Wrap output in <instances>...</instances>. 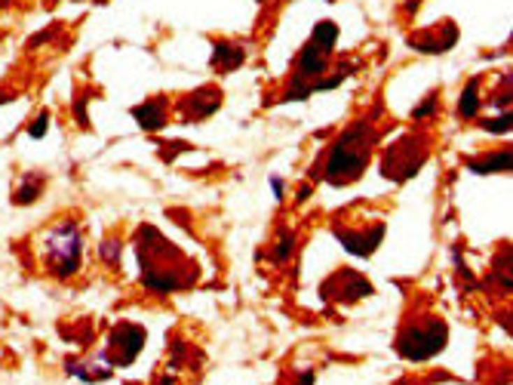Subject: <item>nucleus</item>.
I'll return each mask as SVG.
<instances>
[{
  "mask_svg": "<svg viewBox=\"0 0 513 385\" xmlns=\"http://www.w3.org/2000/svg\"><path fill=\"white\" fill-rule=\"evenodd\" d=\"M310 191H314V188H308V185H301V191H298V200H301V204H305V200L310 197Z\"/></svg>",
  "mask_w": 513,
  "mask_h": 385,
  "instance_id": "24",
  "label": "nucleus"
},
{
  "mask_svg": "<svg viewBox=\"0 0 513 385\" xmlns=\"http://www.w3.org/2000/svg\"><path fill=\"white\" fill-rule=\"evenodd\" d=\"M427 114H437V99L433 96H427V102L412 111V120H421V118H427Z\"/></svg>",
  "mask_w": 513,
  "mask_h": 385,
  "instance_id": "20",
  "label": "nucleus"
},
{
  "mask_svg": "<svg viewBox=\"0 0 513 385\" xmlns=\"http://www.w3.org/2000/svg\"><path fill=\"white\" fill-rule=\"evenodd\" d=\"M145 349V330L136 323H117L111 333V345L105 351V360L111 367H127L138 358V351Z\"/></svg>",
  "mask_w": 513,
  "mask_h": 385,
  "instance_id": "5",
  "label": "nucleus"
},
{
  "mask_svg": "<svg viewBox=\"0 0 513 385\" xmlns=\"http://www.w3.org/2000/svg\"><path fill=\"white\" fill-rule=\"evenodd\" d=\"M326 287H335V293H326V299H338V302H356V299H366L375 293L366 277H360L356 272H341Z\"/></svg>",
  "mask_w": 513,
  "mask_h": 385,
  "instance_id": "6",
  "label": "nucleus"
},
{
  "mask_svg": "<svg viewBox=\"0 0 513 385\" xmlns=\"http://www.w3.org/2000/svg\"><path fill=\"white\" fill-rule=\"evenodd\" d=\"M132 118H136V123L142 130L154 133V130H160L166 123V108H163V102H145V105L132 108Z\"/></svg>",
  "mask_w": 513,
  "mask_h": 385,
  "instance_id": "10",
  "label": "nucleus"
},
{
  "mask_svg": "<svg viewBox=\"0 0 513 385\" xmlns=\"http://www.w3.org/2000/svg\"><path fill=\"white\" fill-rule=\"evenodd\" d=\"M74 114H77V123H80V127H87V96H80L77 99V105H74Z\"/></svg>",
  "mask_w": 513,
  "mask_h": 385,
  "instance_id": "21",
  "label": "nucleus"
},
{
  "mask_svg": "<svg viewBox=\"0 0 513 385\" xmlns=\"http://www.w3.org/2000/svg\"><path fill=\"white\" fill-rule=\"evenodd\" d=\"M41 188H43V179H41V176H37V173H28V176H22L19 185H15L13 200H15L19 206H28V204H34V200H37Z\"/></svg>",
  "mask_w": 513,
  "mask_h": 385,
  "instance_id": "13",
  "label": "nucleus"
},
{
  "mask_svg": "<svg viewBox=\"0 0 513 385\" xmlns=\"http://www.w3.org/2000/svg\"><path fill=\"white\" fill-rule=\"evenodd\" d=\"M473 173H507L510 169V148H501L495 154H486V158H477L468 164Z\"/></svg>",
  "mask_w": 513,
  "mask_h": 385,
  "instance_id": "12",
  "label": "nucleus"
},
{
  "mask_svg": "<svg viewBox=\"0 0 513 385\" xmlns=\"http://www.w3.org/2000/svg\"><path fill=\"white\" fill-rule=\"evenodd\" d=\"M510 127H513L510 111L498 114V118H492V120H483V130H489V133H510Z\"/></svg>",
  "mask_w": 513,
  "mask_h": 385,
  "instance_id": "17",
  "label": "nucleus"
},
{
  "mask_svg": "<svg viewBox=\"0 0 513 385\" xmlns=\"http://www.w3.org/2000/svg\"><path fill=\"white\" fill-rule=\"evenodd\" d=\"M41 253H43V265L50 274L62 277V281L74 277L80 272V262H83V237H80L77 222L59 219L56 225L43 234Z\"/></svg>",
  "mask_w": 513,
  "mask_h": 385,
  "instance_id": "2",
  "label": "nucleus"
},
{
  "mask_svg": "<svg viewBox=\"0 0 513 385\" xmlns=\"http://www.w3.org/2000/svg\"><path fill=\"white\" fill-rule=\"evenodd\" d=\"M326 68H329V56L317 50L314 43H308L305 50L298 52V59H295V80L314 83V77H320Z\"/></svg>",
  "mask_w": 513,
  "mask_h": 385,
  "instance_id": "7",
  "label": "nucleus"
},
{
  "mask_svg": "<svg viewBox=\"0 0 513 385\" xmlns=\"http://www.w3.org/2000/svg\"><path fill=\"white\" fill-rule=\"evenodd\" d=\"M295 253V234L292 231H283L280 234V241H277V250H274V259L277 262H286Z\"/></svg>",
  "mask_w": 513,
  "mask_h": 385,
  "instance_id": "16",
  "label": "nucleus"
},
{
  "mask_svg": "<svg viewBox=\"0 0 513 385\" xmlns=\"http://www.w3.org/2000/svg\"><path fill=\"white\" fill-rule=\"evenodd\" d=\"M295 385H314V373H310V370H308V373H301V376H298V382H295Z\"/></svg>",
  "mask_w": 513,
  "mask_h": 385,
  "instance_id": "23",
  "label": "nucleus"
},
{
  "mask_svg": "<svg viewBox=\"0 0 513 385\" xmlns=\"http://www.w3.org/2000/svg\"><path fill=\"white\" fill-rule=\"evenodd\" d=\"M246 52L240 50V43H215L212 50V65L219 68V71H234V68L243 62Z\"/></svg>",
  "mask_w": 513,
  "mask_h": 385,
  "instance_id": "11",
  "label": "nucleus"
},
{
  "mask_svg": "<svg viewBox=\"0 0 513 385\" xmlns=\"http://www.w3.org/2000/svg\"><path fill=\"white\" fill-rule=\"evenodd\" d=\"M372 142H375V130H372L369 120H360V123H354V127H347L345 133L338 136V142L332 145L329 158H326V167H323V176L332 185L354 182L369 164Z\"/></svg>",
  "mask_w": 513,
  "mask_h": 385,
  "instance_id": "1",
  "label": "nucleus"
},
{
  "mask_svg": "<svg viewBox=\"0 0 513 385\" xmlns=\"http://www.w3.org/2000/svg\"><path fill=\"white\" fill-rule=\"evenodd\" d=\"M219 105H222V92L215 87H203V90L194 92V96H188V102L182 108H185V118L200 120V118H206V114H212Z\"/></svg>",
  "mask_w": 513,
  "mask_h": 385,
  "instance_id": "9",
  "label": "nucleus"
},
{
  "mask_svg": "<svg viewBox=\"0 0 513 385\" xmlns=\"http://www.w3.org/2000/svg\"><path fill=\"white\" fill-rule=\"evenodd\" d=\"M335 237L341 241L347 253H356V256H369V253H375V246L382 244L384 237V225H375L369 231V234H356V231H345V228H335Z\"/></svg>",
  "mask_w": 513,
  "mask_h": 385,
  "instance_id": "8",
  "label": "nucleus"
},
{
  "mask_svg": "<svg viewBox=\"0 0 513 385\" xmlns=\"http://www.w3.org/2000/svg\"><path fill=\"white\" fill-rule=\"evenodd\" d=\"M335 41H338V25H335V22H320V25L314 28V34H310V43H314L320 52H326V56L332 52Z\"/></svg>",
  "mask_w": 513,
  "mask_h": 385,
  "instance_id": "15",
  "label": "nucleus"
},
{
  "mask_svg": "<svg viewBox=\"0 0 513 385\" xmlns=\"http://www.w3.org/2000/svg\"><path fill=\"white\" fill-rule=\"evenodd\" d=\"M46 130H50V114L41 111V114L34 118V123L28 127V136H31V139H43V136H46Z\"/></svg>",
  "mask_w": 513,
  "mask_h": 385,
  "instance_id": "19",
  "label": "nucleus"
},
{
  "mask_svg": "<svg viewBox=\"0 0 513 385\" xmlns=\"http://www.w3.org/2000/svg\"><path fill=\"white\" fill-rule=\"evenodd\" d=\"M479 105H483V96H479V80L473 77V80H468V87H464V92H461L458 114H461V118H477Z\"/></svg>",
  "mask_w": 513,
  "mask_h": 385,
  "instance_id": "14",
  "label": "nucleus"
},
{
  "mask_svg": "<svg viewBox=\"0 0 513 385\" xmlns=\"http://www.w3.org/2000/svg\"><path fill=\"white\" fill-rule=\"evenodd\" d=\"M99 253H102L105 265H114V268H117V262H120V244H117V241H105L102 246H99Z\"/></svg>",
  "mask_w": 513,
  "mask_h": 385,
  "instance_id": "18",
  "label": "nucleus"
},
{
  "mask_svg": "<svg viewBox=\"0 0 513 385\" xmlns=\"http://www.w3.org/2000/svg\"><path fill=\"white\" fill-rule=\"evenodd\" d=\"M270 188H274V197H277V200H283V182H280L277 176L270 179Z\"/></svg>",
  "mask_w": 513,
  "mask_h": 385,
  "instance_id": "22",
  "label": "nucleus"
},
{
  "mask_svg": "<svg viewBox=\"0 0 513 385\" xmlns=\"http://www.w3.org/2000/svg\"><path fill=\"white\" fill-rule=\"evenodd\" d=\"M427 160V145L421 136H406L400 142H393L387 154L382 158V173L393 182H406L409 176H415L421 164Z\"/></svg>",
  "mask_w": 513,
  "mask_h": 385,
  "instance_id": "4",
  "label": "nucleus"
},
{
  "mask_svg": "<svg viewBox=\"0 0 513 385\" xmlns=\"http://www.w3.org/2000/svg\"><path fill=\"white\" fill-rule=\"evenodd\" d=\"M449 342V327L440 318H431L424 323H412L396 339V351L406 360H431L433 354H440Z\"/></svg>",
  "mask_w": 513,
  "mask_h": 385,
  "instance_id": "3",
  "label": "nucleus"
}]
</instances>
